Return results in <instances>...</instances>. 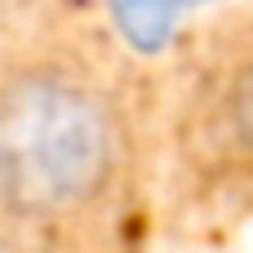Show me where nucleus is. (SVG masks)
Segmentation results:
<instances>
[{
	"instance_id": "obj_1",
	"label": "nucleus",
	"mask_w": 253,
	"mask_h": 253,
	"mask_svg": "<svg viewBox=\"0 0 253 253\" xmlns=\"http://www.w3.org/2000/svg\"><path fill=\"white\" fill-rule=\"evenodd\" d=\"M129 165V125L89 76L31 62L0 76V213L71 222L111 200Z\"/></svg>"
},
{
	"instance_id": "obj_2",
	"label": "nucleus",
	"mask_w": 253,
	"mask_h": 253,
	"mask_svg": "<svg viewBox=\"0 0 253 253\" xmlns=\"http://www.w3.org/2000/svg\"><path fill=\"white\" fill-rule=\"evenodd\" d=\"M182 9H187V0H107L116 31L138 53H160L178 27Z\"/></svg>"
}]
</instances>
